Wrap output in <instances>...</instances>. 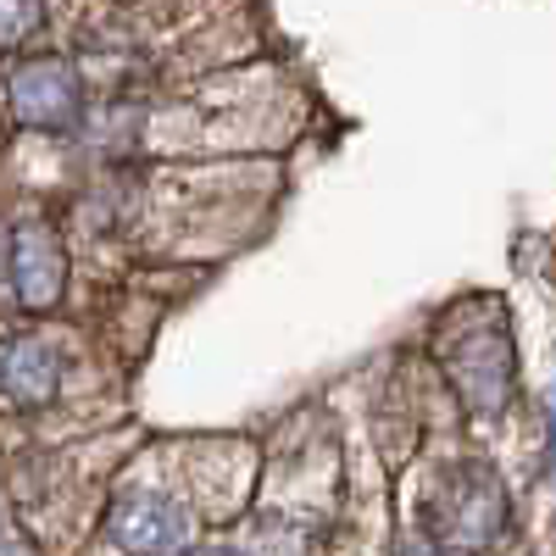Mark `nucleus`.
Listing matches in <instances>:
<instances>
[{"label": "nucleus", "instance_id": "f257e3e1", "mask_svg": "<svg viewBox=\"0 0 556 556\" xmlns=\"http://www.w3.org/2000/svg\"><path fill=\"white\" fill-rule=\"evenodd\" d=\"M440 367L473 417H501L518 401V334L501 301H468L440 323Z\"/></svg>", "mask_w": 556, "mask_h": 556}, {"label": "nucleus", "instance_id": "f03ea898", "mask_svg": "<svg viewBox=\"0 0 556 556\" xmlns=\"http://www.w3.org/2000/svg\"><path fill=\"white\" fill-rule=\"evenodd\" d=\"M513 529V490L479 456L445 462L424 501V540L440 551H484Z\"/></svg>", "mask_w": 556, "mask_h": 556}, {"label": "nucleus", "instance_id": "7ed1b4c3", "mask_svg": "<svg viewBox=\"0 0 556 556\" xmlns=\"http://www.w3.org/2000/svg\"><path fill=\"white\" fill-rule=\"evenodd\" d=\"M7 112L28 134H78L89 117V89L73 56H23L7 73Z\"/></svg>", "mask_w": 556, "mask_h": 556}, {"label": "nucleus", "instance_id": "20e7f679", "mask_svg": "<svg viewBox=\"0 0 556 556\" xmlns=\"http://www.w3.org/2000/svg\"><path fill=\"white\" fill-rule=\"evenodd\" d=\"M67 285H73V256L62 228L51 217H23L7 240V290L17 312L51 317L67 301Z\"/></svg>", "mask_w": 556, "mask_h": 556}, {"label": "nucleus", "instance_id": "39448f33", "mask_svg": "<svg viewBox=\"0 0 556 556\" xmlns=\"http://www.w3.org/2000/svg\"><path fill=\"white\" fill-rule=\"evenodd\" d=\"M101 540L117 556H190V518L156 490H123L106 501Z\"/></svg>", "mask_w": 556, "mask_h": 556}, {"label": "nucleus", "instance_id": "423d86ee", "mask_svg": "<svg viewBox=\"0 0 556 556\" xmlns=\"http://www.w3.org/2000/svg\"><path fill=\"white\" fill-rule=\"evenodd\" d=\"M0 401L12 412H51L62 401V356L39 329H0Z\"/></svg>", "mask_w": 556, "mask_h": 556}, {"label": "nucleus", "instance_id": "0eeeda50", "mask_svg": "<svg viewBox=\"0 0 556 556\" xmlns=\"http://www.w3.org/2000/svg\"><path fill=\"white\" fill-rule=\"evenodd\" d=\"M45 34V0H0V56H17Z\"/></svg>", "mask_w": 556, "mask_h": 556}, {"label": "nucleus", "instance_id": "6e6552de", "mask_svg": "<svg viewBox=\"0 0 556 556\" xmlns=\"http://www.w3.org/2000/svg\"><path fill=\"white\" fill-rule=\"evenodd\" d=\"M190 556H251V551H240V545H201V551H190Z\"/></svg>", "mask_w": 556, "mask_h": 556}, {"label": "nucleus", "instance_id": "1a4fd4ad", "mask_svg": "<svg viewBox=\"0 0 556 556\" xmlns=\"http://www.w3.org/2000/svg\"><path fill=\"white\" fill-rule=\"evenodd\" d=\"M434 551H440V545H429V540H417V545H406L401 556H434Z\"/></svg>", "mask_w": 556, "mask_h": 556}, {"label": "nucleus", "instance_id": "9d476101", "mask_svg": "<svg viewBox=\"0 0 556 556\" xmlns=\"http://www.w3.org/2000/svg\"><path fill=\"white\" fill-rule=\"evenodd\" d=\"M0 556H34V551H23V545H0Z\"/></svg>", "mask_w": 556, "mask_h": 556}]
</instances>
